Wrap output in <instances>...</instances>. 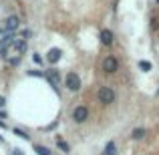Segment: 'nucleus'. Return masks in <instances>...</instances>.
<instances>
[{
	"instance_id": "obj_1",
	"label": "nucleus",
	"mask_w": 159,
	"mask_h": 155,
	"mask_svg": "<svg viewBox=\"0 0 159 155\" xmlns=\"http://www.w3.org/2000/svg\"><path fill=\"white\" fill-rule=\"evenodd\" d=\"M65 85H66V89H69V91L77 93V91L81 89V79H79V75L77 73H69L65 77Z\"/></svg>"
},
{
	"instance_id": "obj_2",
	"label": "nucleus",
	"mask_w": 159,
	"mask_h": 155,
	"mask_svg": "<svg viewBox=\"0 0 159 155\" xmlns=\"http://www.w3.org/2000/svg\"><path fill=\"white\" fill-rule=\"evenodd\" d=\"M99 101L105 103V105H111L115 101V91H113L111 87H101V89H99Z\"/></svg>"
},
{
	"instance_id": "obj_3",
	"label": "nucleus",
	"mask_w": 159,
	"mask_h": 155,
	"mask_svg": "<svg viewBox=\"0 0 159 155\" xmlns=\"http://www.w3.org/2000/svg\"><path fill=\"white\" fill-rule=\"evenodd\" d=\"M117 69H119V61H117L115 57H107L105 61H103V71L105 73H117Z\"/></svg>"
},
{
	"instance_id": "obj_4",
	"label": "nucleus",
	"mask_w": 159,
	"mask_h": 155,
	"mask_svg": "<svg viewBox=\"0 0 159 155\" xmlns=\"http://www.w3.org/2000/svg\"><path fill=\"white\" fill-rule=\"evenodd\" d=\"M87 117H89V109L83 107V105H79V107L73 111V119L77 121V123H85Z\"/></svg>"
},
{
	"instance_id": "obj_5",
	"label": "nucleus",
	"mask_w": 159,
	"mask_h": 155,
	"mask_svg": "<svg viewBox=\"0 0 159 155\" xmlns=\"http://www.w3.org/2000/svg\"><path fill=\"white\" fill-rule=\"evenodd\" d=\"M18 16H8L6 18V24H4V28L0 32H10V30H14V28H18Z\"/></svg>"
},
{
	"instance_id": "obj_6",
	"label": "nucleus",
	"mask_w": 159,
	"mask_h": 155,
	"mask_svg": "<svg viewBox=\"0 0 159 155\" xmlns=\"http://www.w3.org/2000/svg\"><path fill=\"white\" fill-rule=\"evenodd\" d=\"M61 57H62L61 48H51V51L47 52V61L51 62V65H54V62H58V61H61Z\"/></svg>"
},
{
	"instance_id": "obj_7",
	"label": "nucleus",
	"mask_w": 159,
	"mask_h": 155,
	"mask_svg": "<svg viewBox=\"0 0 159 155\" xmlns=\"http://www.w3.org/2000/svg\"><path fill=\"white\" fill-rule=\"evenodd\" d=\"M113 39H115V36H113V32L109 30V28L101 30V43L105 44V47H111V44H113Z\"/></svg>"
},
{
	"instance_id": "obj_8",
	"label": "nucleus",
	"mask_w": 159,
	"mask_h": 155,
	"mask_svg": "<svg viewBox=\"0 0 159 155\" xmlns=\"http://www.w3.org/2000/svg\"><path fill=\"white\" fill-rule=\"evenodd\" d=\"M47 79H48V83L57 89L58 87V83H61V75H58V71H48L47 73Z\"/></svg>"
},
{
	"instance_id": "obj_9",
	"label": "nucleus",
	"mask_w": 159,
	"mask_h": 155,
	"mask_svg": "<svg viewBox=\"0 0 159 155\" xmlns=\"http://www.w3.org/2000/svg\"><path fill=\"white\" fill-rule=\"evenodd\" d=\"M131 137H133V139H137V141H139V139H143V137H145V129H143V127H137V129H133Z\"/></svg>"
},
{
	"instance_id": "obj_10",
	"label": "nucleus",
	"mask_w": 159,
	"mask_h": 155,
	"mask_svg": "<svg viewBox=\"0 0 159 155\" xmlns=\"http://www.w3.org/2000/svg\"><path fill=\"white\" fill-rule=\"evenodd\" d=\"M105 155H117V147L113 141H109V143L105 145Z\"/></svg>"
},
{
	"instance_id": "obj_11",
	"label": "nucleus",
	"mask_w": 159,
	"mask_h": 155,
	"mask_svg": "<svg viewBox=\"0 0 159 155\" xmlns=\"http://www.w3.org/2000/svg\"><path fill=\"white\" fill-rule=\"evenodd\" d=\"M139 69L143 71V73H149V71H151V62L149 61H139Z\"/></svg>"
},
{
	"instance_id": "obj_12",
	"label": "nucleus",
	"mask_w": 159,
	"mask_h": 155,
	"mask_svg": "<svg viewBox=\"0 0 159 155\" xmlns=\"http://www.w3.org/2000/svg\"><path fill=\"white\" fill-rule=\"evenodd\" d=\"M34 151L39 155H51V151H48L47 147H43V145H34Z\"/></svg>"
},
{
	"instance_id": "obj_13",
	"label": "nucleus",
	"mask_w": 159,
	"mask_h": 155,
	"mask_svg": "<svg viewBox=\"0 0 159 155\" xmlns=\"http://www.w3.org/2000/svg\"><path fill=\"white\" fill-rule=\"evenodd\" d=\"M57 143H58V147H61V149H62V151H65V153H69V149H70V147H69V143H65V141H62V139H58Z\"/></svg>"
},
{
	"instance_id": "obj_14",
	"label": "nucleus",
	"mask_w": 159,
	"mask_h": 155,
	"mask_svg": "<svg viewBox=\"0 0 159 155\" xmlns=\"http://www.w3.org/2000/svg\"><path fill=\"white\" fill-rule=\"evenodd\" d=\"M14 133H16L18 137H22V139H28V135H26L24 131H20V129H14Z\"/></svg>"
},
{
	"instance_id": "obj_15",
	"label": "nucleus",
	"mask_w": 159,
	"mask_h": 155,
	"mask_svg": "<svg viewBox=\"0 0 159 155\" xmlns=\"http://www.w3.org/2000/svg\"><path fill=\"white\" fill-rule=\"evenodd\" d=\"M32 61H34V62H36V65H40V62H43V58H40V57H39V54H36V52H34V54H32Z\"/></svg>"
},
{
	"instance_id": "obj_16",
	"label": "nucleus",
	"mask_w": 159,
	"mask_h": 155,
	"mask_svg": "<svg viewBox=\"0 0 159 155\" xmlns=\"http://www.w3.org/2000/svg\"><path fill=\"white\" fill-rule=\"evenodd\" d=\"M4 103H6V99H4V97H0V107H2Z\"/></svg>"
},
{
	"instance_id": "obj_17",
	"label": "nucleus",
	"mask_w": 159,
	"mask_h": 155,
	"mask_svg": "<svg viewBox=\"0 0 159 155\" xmlns=\"http://www.w3.org/2000/svg\"><path fill=\"white\" fill-rule=\"evenodd\" d=\"M14 155H22V151H20V149H16V151H14Z\"/></svg>"
},
{
	"instance_id": "obj_18",
	"label": "nucleus",
	"mask_w": 159,
	"mask_h": 155,
	"mask_svg": "<svg viewBox=\"0 0 159 155\" xmlns=\"http://www.w3.org/2000/svg\"><path fill=\"white\" fill-rule=\"evenodd\" d=\"M155 2H157V4H159V0H155Z\"/></svg>"
}]
</instances>
